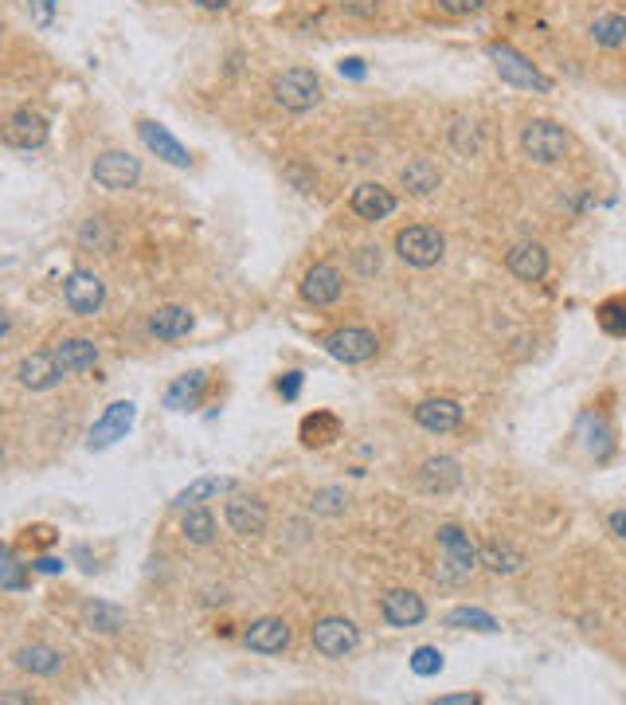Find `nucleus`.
Segmentation results:
<instances>
[{
    "label": "nucleus",
    "mask_w": 626,
    "mask_h": 705,
    "mask_svg": "<svg viewBox=\"0 0 626 705\" xmlns=\"http://www.w3.org/2000/svg\"><path fill=\"white\" fill-rule=\"evenodd\" d=\"M321 345H325L329 357H337V361H345V365H364V361H372L376 349H380L376 333H372V329H360V326L333 329V333L321 337Z\"/></svg>",
    "instance_id": "39448f33"
},
{
    "label": "nucleus",
    "mask_w": 626,
    "mask_h": 705,
    "mask_svg": "<svg viewBox=\"0 0 626 705\" xmlns=\"http://www.w3.org/2000/svg\"><path fill=\"white\" fill-rule=\"evenodd\" d=\"M59 361H55V353H32V357H24L20 365H16V380L28 388V392H47V388H55L59 384Z\"/></svg>",
    "instance_id": "aec40b11"
},
{
    "label": "nucleus",
    "mask_w": 626,
    "mask_h": 705,
    "mask_svg": "<svg viewBox=\"0 0 626 705\" xmlns=\"http://www.w3.org/2000/svg\"><path fill=\"white\" fill-rule=\"evenodd\" d=\"M521 145H525V153H529L537 165H556V161L568 153V134H564V126H556V122H548V118H537V122L525 126Z\"/></svg>",
    "instance_id": "0eeeda50"
},
{
    "label": "nucleus",
    "mask_w": 626,
    "mask_h": 705,
    "mask_svg": "<svg viewBox=\"0 0 626 705\" xmlns=\"http://www.w3.org/2000/svg\"><path fill=\"white\" fill-rule=\"evenodd\" d=\"M591 36H595V44L599 47L626 44V16H619V12H603V16H595Z\"/></svg>",
    "instance_id": "473e14b6"
},
{
    "label": "nucleus",
    "mask_w": 626,
    "mask_h": 705,
    "mask_svg": "<svg viewBox=\"0 0 626 705\" xmlns=\"http://www.w3.org/2000/svg\"><path fill=\"white\" fill-rule=\"evenodd\" d=\"M298 294H302L306 306L325 310V306H333L345 294V279H341V271L333 263H313L310 271L302 275V282H298Z\"/></svg>",
    "instance_id": "1a4fd4ad"
},
{
    "label": "nucleus",
    "mask_w": 626,
    "mask_h": 705,
    "mask_svg": "<svg viewBox=\"0 0 626 705\" xmlns=\"http://www.w3.org/2000/svg\"><path fill=\"white\" fill-rule=\"evenodd\" d=\"M302 443L306 447H329V443H337L341 439V420L333 416V412H313L302 420Z\"/></svg>",
    "instance_id": "bb28decb"
},
{
    "label": "nucleus",
    "mask_w": 626,
    "mask_h": 705,
    "mask_svg": "<svg viewBox=\"0 0 626 705\" xmlns=\"http://www.w3.org/2000/svg\"><path fill=\"white\" fill-rule=\"evenodd\" d=\"M298 392H302V373H282L278 396H282V400H298Z\"/></svg>",
    "instance_id": "79ce46f5"
},
{
    "label": "nucleus",
    "mask_w": 626,
    "mask_h": 705,
    "mask_svg": "<svg viewBox=\"0 0 626 705\" xmlns=\"http://www.w3.org/2000/svg\"><path fill=\"white\" fill-rule=\"evenodd\" d=\"M607 529H611L619 541H626V514H611V517H607Z\"/></svg>",
    "instance_id": "a18cd8bd"
},
{
    "label": "nucleus",
    "mask_w": 626,
    "mask_h": 705,
    "mask_svg": "<svg viewBox=\"0 0 626 705\" xmlns=\"http://www.w3.org/2000/svg\"><path fill=\"white\" fill-rule=\"evenodd\" d=\"M130 427H134V404H130V400H114V404L102 412V420L90 427L87 447L90 451H106L110 443L126 439V431H130Z\"/></svg>",
    "instance_id": "ddd939ff"
},
{
    "label": "nucleus",
    "mask_w": 626,
    "mask_h": 705,
    "mask_svg": "<svg viewBox=\"0 0 626 705\" xmlns=\"http://www.w3.org/2000/svg\"><path fill=\"white\" fill-rule=\"evenodd\" d=\"M380 263H384V259H380V247H372V243H364V247L353 251V267H357L364 279H368V275H376V271H380Z\"/></svg>",
    "instance_id": "58836bf2"
},
{
    "label": "nucleus",
    "mask_w": 626,
    "mask_h": 705,
    "mask_svg": "<svg viewBox=\"0 0 626 705\" xmlns=\"http://www.w3.org/2000/svg\"><path fill=\"white\" fill-rule=\"evenodd\" d=\"M204 388H208V373H184L177 376L173 384H169V392H165V408H173V412H184V408H196L200 404V396H204Z\"/></svg>",
    "instance_id": "393cba45"
},
{
    "label": "nucleus",
    "mask_w": 626,
    "mask_h": 705,
    "mask_svg": "<svg viewBox=\"0 0 626 705\" xmlns=\"http://www.w3.org/2000/svg\"><path fill=\"white\" fill-rule=\"evenodd\" d=\"M353 212H357L364 224H380V220H388L392 212H396V196H392V188L376 185V181H364V185L353 188Z\"/></svg>",
    "instance_id": "dca6fc26"
},
{
    "label": "nucleus",
    "mask_w": 626,
    "mask_h": 705,
    "mask_svg": "<svg viewBox=\"0 0 626 705\" xmlns=\"http://www.w3.org/2000/svg\"><path fill=\"white\" fill-rule=\"evenodd\" d=\"M137 134H141V141L161 157V161H169V165H177V169H188L192 165V157H188V149L180 145L161 122H149V118H141L137 122Z\"/></svg>",
    "instance_id": "6ab92c4d"
},
{
    "label": "nucleus",
    "mask_w": 626,
    "mask_h": 705,
    "mask_svg": "<svg viewBox=\"0 0 626 705\" xmlns=\"http://www.w3.org/2000/svg\"><path fill=\"white\" fill-rule=\"evenodd\" d=\"M79 247L83 251H102V255L114 251V232H110L106 216H90L87 224L79 228Z\"/></svg>",
    "instance_id": "2f4dec72"
},
{
    "label": "nucleus",
    "mask_w": 626,
    "mask_h": 705,
    "mask_svg": "<svg viewBox=\"0 0 626 705\" xmlns=\"http://www.w3.org/2000/svg\"><path fill=\"white\" fill-rule=\"evenodd\" d=\"M180 533H184V541L188 545H212L216 541V517L208 506H188L184 517H180Z\"/></svg>",
    "instance_id": "a878e982"
},
{
    "label": "nucleus",
    "mask_w": 626,
    "mask_h": 705,
    "mask_svg": "<svg viewBox=\"0 0 626 705\" xmlns=\"http://www.w3.org/2000/svg\"><path fill=\"white\" fill-rule=\"evenodd\" d=\"M435 537H439V549H443V561L435 568V580L439 584H466L470 580V572L482 564V549L470 541V533L458 525V521H443L439 529H435Z\"/></svg>",
    "instance_id": "f257e3e1"
},
{
    "label": "nucleus",
    "mask_w": 626,
    "mask_h": 705,
    "mask_svg": "<svg viewBox=\"0 0 626 705\" xmlns=\"http://www.w3.org/2000/svg\"><path fill=\"white\" fill-rule=\"evenodd\" d=\"M12 662L24 670V674H36V678H55L59 670H63V655L55 651V647H47V643H24Z\"/></svg>",
    "instance_id": "4be33fe9"
},
{
    "label": "nucleus",
    "mask_w": 626,
    "mask_h": 705,
    "mask_svg": "<svg viewBox=\"0 0 626 705\" xmlns=\"http://www.w3.org/2000/svg\"><path fill=\"white\" fill-rule=\"evenodd\" d=\"M439 8L450 16H474V12L486 8V0H439Z\"/></svg>",
    "instance_id": "a19ab883"
},
{
    "label": "nucleus",
    "mask_w": 626,
    "mask_h": 705,
    "mask_svg": "<svg viewBox=\"0 0 626 705\" xmlns=\"http://www.w3.org/2000/svg\"><path fill=\"white\" fill-rule=\"evenodd\" d=\"M243 647L255 655H282L290 647V623L278 615H263L243 631Z\"/></svg>",
    "instance_id": "f8f14e48"
},
{
    "label": "nucleus",
    "mask_w": 626,
    "mask_h": 705,
    "mask_svg": "<svg viewBox=\"0 0 626 705\" xmlns=\"http://www.w3.org/2000/svg\"><path fill=\"white\" fill-rule=\"evenodd\" d=\"M505 267L509 275L521 282H540L548 275V251L540 243H517L509 255H505Z\"/></svg>",
    "instance_id": "412c9836"
},
{
    "label": "nucleus",
    "mask_w": 626,
    "mask_h": 705,
    "mask_svg": "<svg viewBox=\"0 0 626 705\" xmlns=\"http://www.w3.org/2000/svg\"><path fill=\"white\" fill-rule=\"evenodd\" d=\"M447 627H470V631H497V619L490 611L478 608H458L447 615Z\"/></svg>",
    "instance_id": "f704fd0d"
},
{
    "label": "nucleus",
    "mask_w": 626,
    "mask_h": 705,
    "mask_svg": "<svg viewBox=\"0 0 626 705\" xmlns=\"http://www.w3.org/2000/svg\"><path fill=\"white\" fill-rule=\"evenodd\" d=\"M380 615H384L388 627H415V623L427 619V604H423V596L411 592V588H392V592H384V600H380Z\"/></svg>",
    "instance_id": "4468645a"
},
{
    "label": "nucleus",
    "mask_w": 626,
    "mask_h": 705,
    "mask_svg": "<svg viewBox=\"0 0 626 705\" xmlns=\"http://www.w3.org/2000/svg\"><path fill=\"white\" fill-rule=\"evenodd\" d=\"M51 4H55V0H40V8H44V16H47V12H51Z\"/></svg>",
    "instance_id": "8fccbe9b"
},
{
    "label": "nucleus",
    "mask_w": 626,
    "mask_h": 705,
    "mask_svg": "<svg viewBox=\"0 0 626 705\" xmlns=\"http://www.w3.org/2000/svg\"><path fill=\"white\" fill-rule=\"evenodd\" d=\"M490 55L497 59V71H501V79H509V83H517V87H537V91H552V79H544L537 67L521 55V51H513L509 44H490Z\"/></svg>",
    "instance_id": "9b49d317"
},
{
    "label": "nucleus",
    "mask_w": 626,
    "mask_h": 705,
    "mask_svg": "<svg viewBox=\"0 0 626 705\" xmlns=\"http://www.w3.org/2000/svg\"><path fill=\"white\" fill-rule=\"evenodd\" d=\"M220 494H235V478H200V482H192L188 490H180L173 506H180V510L204 506L208 498H220Z\"/></svg>",
    "instance_id": "c85d7f7f"
},
{
    "label": "nucleus",
    "mask_w": 626,
    "mask_h": 705,
    "mask_svg": "<svg viewBox=\"0 0 626 705\" xmlns=\"http://www.w3.org/2000/svg\"><path fill=\"white\" fill-rule=\"evenodd\" d=\"M83 619H87L90 631H106V635H114V631H122L130 623L126 611L118 608V604H106V600H87L83 604Z\"/></svg>",
    "instance_id": "cd10ccee"
},
{
    "label": "nucleus",
    "mask_w": 626,
    "mask_h": 705,
    "mask_svg": "<svg viewBox=\"0 0 626 705\" xmlns=\"http://www.w3.org/2000/svg\"><path fill=\"white\" fill-rule=\"evenodd\" d=\"M90 177H94V185L110 188V192H126L141 181V161L122 149H110L90 165Z\"/></svg>",
    "instance_id": "6e6552de"
},
{
    "label": "nucleus",
    "mask_w": 626,
    "mask_h": 705,
    "mask_svg": "<svg viewBox=\"0 0 626 705\" xmlns=\"http://www.w3.org/2000/svg\"><path fill=\"white\" fill-rule=\"evenodd\" d=\"M450 145H454L458 153H478V126L466 122V118H458V122L450 126Z\"/></svg>",
    "instance_id": "e433bc0d"
},
{
    "label": "nucleus",
    "mask_w": 626,
    "mask_h": 705,
    "mask_svg": "<svg viewBox=\"0 0 626 705\" xmlns=\"http://www.w3.org/2000/svg\"><path fill=\"white\" fill-rule=\"evenodd\" d=\"M224 517L231 525V533H239V537H259L270 521L267 502L259 494H227Z\"/></svg>",
    "instance_id": "9d476101"
},
{
    "label": "nucleus",
    "mask_w": 626,
    "mask_h": 705,
    "mask_svg": "<svg viewBox=\"0 0 626 705\" xmlns=\"http://www.w3.org/2000/svg\"><path fill=\"white\" fill-rule=\"evenodd\" d=\"M341 71H345V75H353V79H360V75H364L360 59H345V63H341Z\"/></svg>",
    "instance_id": "de8ad7c7"
},
{
    "label": "nucleus",
    "mask_w": 626,
    "mask_h": 705,
    "mask_svg": "<svg viewBox=\"0 0 626 705\" xmlns=\"http://www.w3.org/2000/svg\"><path fill=\"white\" fill-rule=\"evenodd\" d=\"M411 670H415L419 678H431V674L443 670V655H439L435 647H419V651L411 655Z\"/></svg>",
    "instance_id": "4c0bfd02"
},
{
    "label": "nucleus",
    "mask_w": 626,
    "mask_h": 705,
    "mask_svg": "<svg viewBox=\"0 0 626 705\" xmlns=\"http://www.w3.org/2000/svg\"><path fill=\"white\" fill-rule=\"evenodd\" d=\"M341 12H349L357 20H372L380 12V0H341Z\"/></svg>",
    "instance_id": "ea45409f"
},
{
    "label": "nucleus",
    "mask_w": 626,
    "mask_h": 705,
    "mask_svg": "<svg viewBox=\"0 0 626 705\" xmlns=\"http://www.w3.org/2000/svg\"><path fill=\"white\" fill-rule=\"evenodd\" d=\"M345 506H349V498H345V490H341V486L317 490V494H313V502H310V510H313V514H321V517L345 514Z\"/></svg>",
    "instance_id": "c9c22d12"
},
{
    "label": "nucleus",
    "mask_w": 626,
    "mask_h": 705,
    "mask_svg": "<svg viewBox=\"0 0 626 705\" xmlns=\"http://www.w3.org/2000/svg\"><path fill=\"white\" fill-rule=\"evenodd\" d=\"M482 698L478 694H443L439 698V705H478Z\"/></svg>",
    "instance_id": "c03bdc74"
},
{
    "label": "nucleus",
    "mask_w": 626,
    "mask_h": 705,
    "mask_svg": "<svg viewBox=\"0 0 626 705\" xmlns=\"http://www.w3.org/2000/svg\"><path fill=\"white\" fill-rule=\"evenodd\" d=\"M192 326H196V318L184 306H157L149 314V333L161 337V341H180V337L192 333Z\"/></svg>",
    "instance_id": "b1692460"
},
{
    "label": "nucleus",
    "mask_w": 626,
    "mask_h": 705,
    "mask_svg": "<svg viewBox=\"0 0 626 705\" xmlns=\"http://www.w3.org/2000/svg\"><path fill=\"white\" fill-rule=\"evenodd\" d=\"M270 94H274V102H278L282 110L306 114V110H313V106L321 102V79L313 75L310 67H290V71H282V75L270 83Z\"/></svg>",
    "instance_id": "f03ea898"
},
{
    "label": "nucleus",
    "mask_w": 626,
    "mask_h": 705,
    "mask_svg": "<svg viewBox=\"0 0 626 705\" xmlns=\"http://www.w3.org/2000/svg\"><path fill=\"white\" fill-rule=\"evenodd\" d=\"M415 423L431 435H447L462 423V404L450 400V396H431V400L415 404Z\"/></svg>",
    "instance_id": "f3484780"
},
{
    "label": "nucleus",
    "mask_w": 626,
    "mask_h": 705,
    "mask_svg": "<svg viewBox=\"0 0 626 705\" xmlns=\"http://www.w3.org/2000/svg\"><path fill=\"white\" fill-rule=\"evenodd\" d=\"M192 4H200V8H208V12H224V8H231V0H192Z\"/></svg>",
    "instance_id": "49530a36"
},
{
    "label": "nucleus",
    "mask_w": 626,
    "mask_h": 705,
    "mask_svg": "<svg viewBox=\"0 0 626 705\" xmlns=\"http://www.w3.org/2000/svg\"><path fill=\"white\" fill-rule=\"evenodd\" d=\"M482 564L490 572H497V576H513V572H521L525 557L513 545H505V541H490V545H482Z\"/></svg>",
    "instance_id": "c756f323"
},
{
    "label": "nucleus",
    "mask_w": 626,
    "mask_h": 705,
    "mask_svg": "<svg viewBox=\"0 0 626 705\" xmlns=\"http://www.w3.org/2000/svg\"><path fill=\"white\" fill-rule=\"evenodd\" d=\"M102 302H106V282L98 279L94 271H71L67 279H63V306L71 310V314H79V318H94L98 310H102Z\"/></svg>",
    "instance_id": "423d86ee"
},
{
    "label": "nucleus",
    "mask_w": 626,
    "mask_h": 705,
    "mask_svg": "<svg viewBox=\"0 0 626 705\" xmlns=\"http://www.w3.org/2000/svg\"><path fill=\"white\" fill-rule=\"evenodd\" d=\"M400 181L411 188L415 196H427V192H435V188H439V169H435L431 161H423V157H419V161H407V165H403Z\"/></svg>",
    "instance_id": "7c9ffc66"
},
{
    "label": "nucleus",
    "mask_w": 626,
    "mask_h": 705,
    "mask_svg": "<svg viewBox=\"0 0 626 705\" xmlns=\"http://www.w3.org/2000/svg\"><path fill=\"white\" fill-rule=\"evenodd\" d=\"M599 326L611 337H626V298H607L599 306Z\"/></svg>",
    "instance_id": "72a5a7b5"
},
{
    "label": "nucleus",
    "mask_w": 626,
    "mask_h": 705,
    "mask_svg": "<svg viewBox=\"0 0 626 705\" xmlns=\"http://www.w3.org/2000/svg\"><path fill=\"white\" fill-rule=\"evenodd\" d=\"M458 486H462V463L450 459V455H431L419 467V490L423 494H450Z\"/></svg>",
    "instance_id": "a211bd4d"
},
{
    "label": "nucleus",
    "mask_w": 626,
    "mask_h": 705,
    "mask_svg": "<svg viewBox=\"0 0 626 705\" xmlns=\"http://www.w3.org/2000/svg\"><path fill=\"white\" fill-rule=\"evenodd\" d=\"M36 568H40V572H59V561H51V557H40V561H36Z\"/></svg>",
    "instance_id": "09e8293b"
},
{
    "label": "nucleus",
    "mask_w": 626,
    "mask_h": 705,
    "mask_svg": "<svg viewBox=\"0 0 626 705\" xmlns=\"http://www.w3.org/2000/svg\"><path fill=\"white\" fill-rule=\"evenodd\" d=\"M51 353H55V361H59L63 373H87V369L98 365V345L90 337H67Z\"/></svg>",
    "instance_id": "5701e85b"
},
{
    "label": "nucleus",
    "mask_w": 626,
    "mask_h": 705,
    "mask_svg": "<svg viewBox=\"0 0 626 705\" xmlns=\"http://www.w3.org/2000/svg\"><path fill=\"white\" fill-rule=\"evenodd\" d=\"M310 643L317 655L325 658H345L360 647V627L345 615H325L310 627Z\"/></svg>",
    "instance_id": "20e7f679"
},
{
    "label": "nucleus",
    "mask_w": 626,
    "mask_h": 705,
    "mask_svg": "<svg viewBox=\"0 0 626 705\" xmlns=\"http://www.w3.org/2000/svg\"><path fill=\"white\" fill-rule=\"evenodd\" d=\"M443 251H447V239L431 224H411V228L396 232V255L407 267H435L443 259Z\"/></svg>",
    "instance_id": "7ed1b4c3"
},
{
    "label": "nucleus",
    "mask_w": 626,
    "mask_h": 705,
    "mask_svg": "<svg viewBox=\"0 0 626 705\" xmlns=\"http://www.w3.org/2000/svg\"><path fill=\"white\" fill-rule=\"evenodd\" d=\"M4 141L16 149H40L47 141V118L32 106H20L4 126Z\"/></svg>",
    "instance_id": "2eb2a0df"
},
{
    "label": "nucleus",
    "mask_w": 626,
    "mask_h": 705,
    "mask_svg": "<svg viewBox=\"0 0 626 705\" xmlns=\"http://www.w3.org/2000/svg\"><path fill=\"white\" fill-rule=\"evenodd\" d=\"M4 588H24V576H20V564H16V557L8 553V561H4Z\"/></svg>",
    "instance_id": "37998d69"
}]
</instances>
